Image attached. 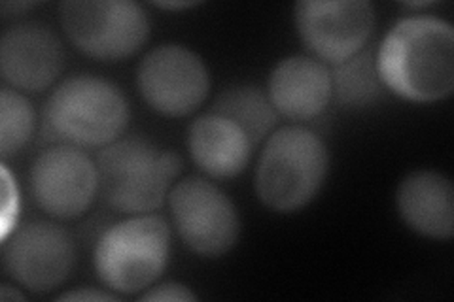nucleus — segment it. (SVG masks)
<instances>
[{"label":"nucleus","mask_w":454,"mask_h":302,"mask_svg":"<svg viewBox=\"0 0 454 302\" xmlns=\"http://www.w3.org/2000/svg\"><path fill=\"white\" fill-rule=\"evenodd\" d=\"M377 68L388 91L409 103H437L454 91V28L432 16L397 21L382 38Z\"/></svg>","instance_id":"obj_1"},{"label":"nucleus","mask_w":454,"mask_h":302,"mask_svg":"<svg viewBox=\"0 0 454 302\" xmlns=\"http://www.w3.org/2000/svg\"><path fill=\"white\" fill-rule=\"evenodd\" d=\"M98 191L116 212L140 215L163 206L182 170L180 155L131 136L112 142L97 155Z\"/></svg>","instance_id":"obj_2"},{"label":"nucleus","mask_w":454,"mask_h":302,"mask_svg":"<svg viewBox=\"0 0 454 302\" xmlns=\"http://www.w3.org/2000/svg\"><path fill=\"white\" fill-rule=\"evenodd\" d=\"M131 110L112 81L80 74L57 85L44 108V131L51 142L74 148H106L121 138Z\"/></svg>","instance_id":"obj_3"},{"label":"nucleus","mask_w":454,"mask_h":302,"mask_svg":"<svg viewBox=\"0 0 454 302\" xmlns=\"http://www.w3.org/2000/svg\"><path fill=\"white\" fill-rule=\"evenodd\" d=\"M330 153L324 140L305 127H282L265 140L255 166V193L273 212L305 208L328 178Z\"/></svg>","instance_id":"obj_4"},{"label":"nucleus","mask_w":454,"mask_h":302,"mask_svg":"<svg viewBox=\"0 0 454 302\" xmlns=\"http://www.w3.org/2000/svg\"><path fill=\"white\" fill-rule=\"evenodd\" d=\"M170 257V225L140 213L112 225L95 244L97 278L116 295H138L160 280Z\"/></svg>","instance_id":"obj_5"},{"label":"nucleus","mask_w":454,"mask_h":302,"mask_svg":"<svg viewBox=\"0 0 454 302\" xmlns=\"http://www.w3.org/2000/svg\"><path fill=\"white\" fill-rule=\"evenodd\" d=\"M59 13L68 40L97 61L129 59L150 35L148 13L131 0H70Z\"/></svg>","instance_id":"obj_6"},{"label":"nucleus","mask_w":454,"mask_h":302,"mask_svg":"<svg viewBox=\"0 0 454 302\" xmlns=\"http://www.w3.org/2000/svg\"><path fill=\"white\" fill-rule=\"evenodd\" d=\"M168 208L175 228L195 255L216 259L231 252L240 236V218L216 183L201 176H188L168 193Z\"/></svg>","instance_id":"obj_7"},{"label":"nucleus","mask_w":454,"mask_h":302,"mask_svg":"<svg viewBox=\"0 0 454 302\" xmlns=\"http://www.w3.org/2000/svg\"><path fill=\"white\" fill-rule=\"evenodd\" d=\"M297 35L315 59L339 65L360 53L375 28L367 0H301L294 8Z\"/></svg>","instance_id":"obj_8"},{"label":"nucleus","mask_w":454,"mask_h":302,"mask_svg":"<svg viewBox=\"0 0 454 302\" xmlns=\"http://www.w3.org/2000/svg\"><path fill=\"white\" fill-rule=\"evenodd\" d=\"M137 85L153 112L167 118H186L207 100L210 76L195 51L180 44H163L140 61Z\"/></svg>","instance_id":"obj_9"},{"label":"nucleus","mask_w":454,"mask_h":302,"mask_svg":"<svg viewBox=\"0 0 454 302\" xmlns=\"http://www.w3.org/2000/svg\"><path fill=\"white\" fill-rule=\"evenodd\" d=\"M74 240L51 221L21 225L4 242L3 265L8 276L33 293L61 287L74 268Z\"/></svg>","instance_id":"obj_10"},{"label":"nucleus","mask_w":454,"mask_h":302,"mask_svg":"<svg viewBox=\"0 0 454 302\" xmlns=\"http://www.w3.org/2000/svg\"><path fill=\"white\" fill-rule=\"evenodd\" d=\"M28 180L38 208L61 221L82 218L98 193L97 163L80 148L65 143L42 151Z\"/></svg>","instance_id":"obj_11"},{"label":"nucleus","mask_w":454,"mask_h":302,"mask_svg":"<svg viewBox=\"0 0 454 302\" xmlns=\"http://www.w3.org/2000/svg\"><path fill=\"white\" fill-rule=\"evenodd\" d=\"M65 65L61 40L50 27L21 23L0 42V70L6 88L40 93L55 83Z\"/></svg>","instance_id":"obj_12"},{"label":"nucleus","mask_w":454,"mask_h":302,"mask_svg":"<svg viewBox=\"0 0 454 302\" xmlns=\"http://www.w3.org/2000/svg\"><path fill=\"white\" fill-rule=\"evenodd\" d=\"M267 95L278 116L290 121L317 120L333 97L332 70L315 57H286L269 76Z\"/></svg>","instance_id":"obj_13"},{"label":"nucleus","mask_w":454,"mask_h":302,"mask_svg":"<svg viewBox=\"0 0 454 302\" xmlns=\"http://www.w3.org/2000/svg\"><path fill=\"white\" fill-rule=\"evenodd\" d=\"M395 206L402 221L420 236L450 240L454 235V187L435 170H415L395 191Z\"/></svg>","instance_id":"obj_14"},{"label":"nucleus","mask_w":454,"mask_h":302,"mask_svg":"<svg viewBox=\"0 0 454 302\" xmlns=\"http://www.w3.org/2000/svg\"><path fill=\"white\" fill-rule=\"evenodd\" d=\"M188 150L208 178L231 180L248 166L254 143L239 125L210 112L190 125Z\"/></svg>","instance_id":"obj_15"},{"label":"nucleus","mask_w":454,"mask_h":302,"mask_svg":"<svg viewBox=\"0 0 454 302\" xmlns=\"http://www.w3.org/2000/svg\"><path fill=\"white\" fill-rule=\"evenodd\" d=\"M212 112L243 128L254 146L271 136L278 123V113L269 95L250 83H239L223 89L212 105Z\"/></svg>","instance_id":"obj_16"},{"label":"nucleus","mask_w":454,"mask_h":302,"mask_svg":"<svg viewBox=\"0 0 454 302\" xmlns=\"http://www.w3.org/2000/svg\"><path fill=\"white\" fill-rule=\"evenodd\" d=\"M332 85L339 106L348 110H362L375 106L385 97V83L377 68V53L364 48L350 59L333 65Z\"/></svg>","instance_id":"obj_17"},{"label":"nucleus","mask_w":454,"mask_h":302,"mask_svg":"<svg viewBox=\"0 0 454 302\" xmlns=\"http://www.w3.org/2000/svg\"><path fill=\"white\" fill-rule=\"evenodd\" d=\"M36 113L21 91L3 88L0 91V155L8 161L25 150L35 136Z\"/></svg>","instance_id":"obj_18"},{"label":"nucleus","mask_w":454,"mask_h":302,"mask_svg":"<svg viewBox=\"0 0 454 302\" xmlns=\"http://www.w3.org/2000/svg\"><path fill=\"white\" fill-rule=\"evenodd\" d=\"M142 300H158V302H193L197 300V295L190 290L188 285L167 282L161 285H152L146 293L140 297Z\"/></svg>","instance_id":"obj_19"},{"label":"nucleus","mask_w":454,"mask_h":302,"mask_svg":"<svg viewBox=\"0 0 454 302\" xmlns=\"http://www.w3.org/2000/svg\"><path fill=\"white\" fill-rule=\"evenodd\" d=\"M118 295H114L110 291H98V290H90V287H82V290L76 291H67L59 295V300H116Z\"/></svg>","instance_id":"obj_20"},{"label":"nucleus","mask_w":454,"mask_h":302,"mask_svg":"<svg viewBox=\"0 0 454 302\" xmlns=\"http://www.w3.org/2000/svg\"><path fill=\"white\" fill-rule=\"evenodd\" d=\"M197 4L199 3H190V0H178V3H155V6L163 10H188Z\"/></svg>","instance_id":"obj_21"},{"label":"nucleus","mask_w":454,"mask_h":302,"mask_svg":"<svg viewBox=\"0 0 454 302\" xmlns=\"http://www.w3.org/2000/svg\"><path fill=\"white\" fill-rule=\"evenodd\" d=\"M0 298H3V300H16V298H20V300H23L25 298V295H21L18 290L16 291H13L12 290V285H8V283H4L3 287H0Z\"/></svg>","instance_id":"obj_22"}]
</instances>
